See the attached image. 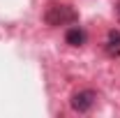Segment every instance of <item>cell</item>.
<instances>
[{"label": "cell", "instance_id": "cell-1", "mask_svg": "<svg viewBox=\"0 0 120 118\" xmlns=\"http://www.w3.org/2000/svg\"><path fill=\"white\" fill-rule=\"evenodd\" d=\"M44 21L49 26L58 28V26H69V23H76L79 21V12H76L72 5L67 2H51L44 12Z\"/></svg>", "mask_w": 120, "mask_h": 118}, {"label": "cell", "instance_id": "cell-2", "mask_svg": "<svg viewBox=\"0 0 120 118\" xmlns=\"http://www.w3.org/2000/svg\"><path fill=\"white\" fill-rule=\"evenodd\" d=\"M95 104H97V93H95V90H90V88L74 93V95H72V100H69V106H72L74 111H79V114H88Z\"/></svg>", "mask_w": 120, "mask_h": 118}, {"label": "cell", "instance_id": "cell-3", "mask_svg": "<svg viewBox=\"0 0 120 118\" xmlns=\"http://www.w3.org/2000/svg\"><path fill=\"white\" fill-rule=\"evenodd\" d=\"M104 49L106 53L111 56V58H118L120 56V30H109V35H106V42H104Z\"/></svg>", "mask_w": 120, "mask_h": 118}, {"label": "cell", "instance_id": "cell-4", "mask_svg": "<svg viewBox=\"0 0 120 118\" xmlns=\"http://www.w3.org/2000/svg\"><path fill=\"white\" fill-rule=\"evenodd\" d=\"M86 39H88L86 30L79 28V26H72V28L65 32V42H67L69 46H83V44H86Z\"/></svg>", "mask_w": 120, "mask_h": 118}, {"label": "cell", "instance_id": "cell-5", "mask_svg": "<svg viewBox=\"0 0 120 118\" xmlns=\"http://www.w3.org/2000/svg\"><path fill=\"white\" fill-rule=\"evenodd\" d=\"M118 12H120V2H118Z\"/></svg>", "mask_w": 120, "mask_h": 118}]
</instances>
